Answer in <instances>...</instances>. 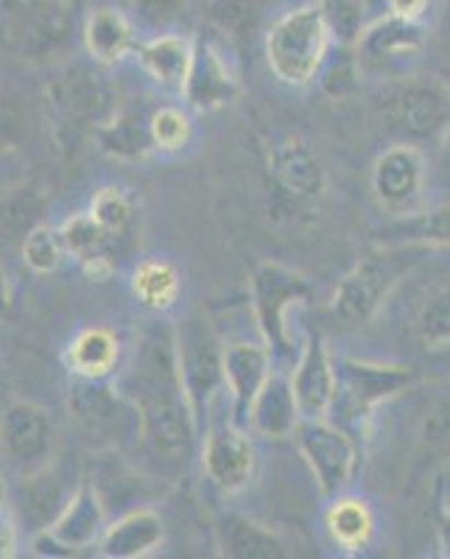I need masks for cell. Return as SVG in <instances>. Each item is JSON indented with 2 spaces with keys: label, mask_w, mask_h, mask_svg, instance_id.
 <instances>
[{
  "label": "cell",
  "mask_w": 450,
  "mask_h": 559,
  "mask_svg": "<svg viewBox=\"0 0 450 559\" xmlns=\"http://www.w3.org/2000/svg\"><path fill=\"white\" fill-rule=\"evenodd\" d=\"M362 64H358V53L355 45H330L328 57H324L322 70H319L317 84L328 98H347L358 82H362Z\"/></svg>",
  "instance_id": "33"
},
{
  "label": "cell",
  "mask_w": 450,
  "mask_h": 559,
  "mask_svg": "<svg viewBox=\"0 0 450 559\" xmlns=\"http://www.w3.org/2000/svg\"><path fill=\"white\" fill-rule=\"evenodd\" d=\"M434 0H387V12L406 20H423Z\"/></svg>",
  "instance_id": "43"
},
{
  "label": "cell",
  "mask_w": 450,
  "mask_h": 559,
  "mask_svg": "<svg viewBox=\"0 0 450 559\" xmlns=\"http://www.w3.org/2000/svg\"><path fill=\"white\" fill-rule=\"evenodd\" d=\"M267 171L280 199L294 207H311L328 191V171L311 143L299 134H283L269 146Z\"/></svg>",
  "instance_id": "14"
},
{
  "label": "cell",
  "mask_w": 450,
  "mask_h": 559,
  "mask_svg": "<svg viewBox=\"0 0 450 559\" xmlns=\"http://www.w3.org/2000/svg\"><path fill=\"white\" fill-rule=\"evenodd\" d=\"M129 286L140 306L163 317L177 306L182 294V274L168 258H146L134 266Z\"/></svg>",
  "instance_id": "30"
},
{
  "label": "cell",
  "mask_w": 450,
  "mask_h": 559,
  "mask_svg": "<svg viewBox=\"0 0 450 559\" xmlns=\"http://www.w3.org/2000/svg\"><path fill=\"white\" fill-rule=\"evenodd\" d=\"M3 501H7V484L0 478V507H3Z\"/></svg>",
  "instance_id": "45"
},
{
  "label": "cell",
  "mask_w": 450,
  "mask_h": 559,
  "mask_svg": "<svg viewBox=\"0 0 450 559\" xmlns=\"http://www.w3.org/2000/svg\"><path fill=\"white\" fill-rule=\"evenodd\" d=\"M70 412L76 417L79 428L93 437H115L123 428V419L138 417L127 394L109 386L107 381H87L73 378L70 386Z\"/></svg>",
  "instance_id": "19"
},
{
  "label": "cell",
  "mask_w": 450,
  "mask_h": 559,
  "mask_svg": "<svg viewBox=\"0 0 450 559\" xmlns=\"http://www.w3.org/2000/svg\"><path fill=\"white\" fill-rule=\"evenodd\" d=\"M0 453L23 478L51 467L57 428L51 414L32 401H17L0 414Z\"/></svg>",
  "instance_id": "11"
},
{
  "label": "cell",
  "mask_w": 450,
  "mask_h": 559,
  "mask_svg": "<svg viewBox=\"0 0 450 559\" xmlns=\"http://www.w3.org/2000/svg\"><path fill=\"white\" fill-rule=\"evenodd\" d=\"M372 193L383 210L394 216L419 213L425 188V154L412 143H394L372 163Z\"/></svg>",
  "instance_id": "15"
},
{
  "label": "cell",
  "mask_w": 450,
  "mask_h": 559,
  "mask_svg": "<svg viewBox=\"0 0 450 559\" xmlns=\"http://www.w3.org/2000/svg\"><path fill=\"white\" fill-rule=\"evenodd\" d=\"M64 364L73 378L109 381L121 367V338L107 328H84L64 349Z\"/></svg>",
  "instance_id": "28"
},
{
  "label": "cell",
  "mask_w": 450,
  "mask_h": 559,
  "mask_svg": "<svg viewBox=\"0 0 450 559\" xmlns=\"http://www.w3.org/2000/svg\"><path fill=\"white\" fill-rule=\"evenodd\" d=\"M165 543V523L159 512L138 507L104 528L98 540V557L104 559H143L159 551Z\"/></svg>",
  "instance_id": "22"
},
{
  "label": "cell",
  "mask_w": 450,
  "mask_h": 559,
  "mask_svg": "<svg viewBox=\"0 0 450 559\" xmlns=\"http://www.w3.org/2000/svg\"><path fill=\"white\" fill-rule=\"evenodd\" d=\"M417 338L425 347H448L450 344V286H442L425 299L414 322Z\"/></svg>",
  "instance_id": "35"
},
{
  "label": "cell",
  "mask_w": 450,
  "mask_h": 559,
  "mask_svg": "<svg viewBox=\"0 0 450 559\" xmlns=\"http://www.w3.org/2000/svg\"><path fill=\"white\" fill-rule=\"evenodd\" d=\"M274 0H208V20L227 43H247L263 26Z\"/></svg>",
  "instance_id": "32"
},
{
  "label": "cell",
  "mask_w": 450,
  "mask_h": 559,
  "mask_svg": "<svg viewBox=\"0 0 450 559\" xmlns=\"http://www.w3.org/2000/svg\"><path fill=\"white\" fill-rule=\"evenodd\" d=\"M274 353L267 342L224 344V389L229 397V412L238 426L247 428L249 408L260 389L274 372Z\"/></svg>",
  "instance_id": "18"
},
{
  "label": "cell",
  "mask_w": 450,
  "mask_h": 559,
  "mask_svg": "<svg viewBox=\"0 0 450 559\" xmlns=\"http://www.w3.org/2000/svg\"><path fill=\"white\" fill-rule=\"evenodd\" d=\"M428 43V28L423 20H406L398 14H383L372 20L355 43L358 64L367 76H403L408 64L417 62Z\"/></svg>",
  "instance_id": "12"
},
{
  "label": "cell",
  "mask_w": 450,
  "mask_h": 559,
  "mask_svg": "<svg viewBox=\"0 0 450 559\" xmlns=\"http://www.w3.org/2000/svg\"><path fill=\"white\" fill-rule=\"evenodd\" d=\"M375 528H378L375 512L364 498L344 496V492L330 498L328 509H324V532L339 551H367L375 540Z\"/></svg>",
  "instance_id": "29"
},
{
  "label": "cell",
  "mask_w": 450,
  "mask_h": 559,
  "mask_svg": "<svg viewBox=\"0 0 450 559\" xmlns=\"http://www.w3.org/2000/svg\"><path fill=\"white\" fill-rule=\"evenodd\" d=\"M378 121L394 143H442L450 134V82L434 73L398 76L378 102Z\"/></svg>",
  "instance_id": "3"
},
{
  "label": "cell",
  "mask_w": 450,
  "mask_h": 559,
  "mask_svg": "<svg viewBox=\"0 0 450 559\" xmlns=\"http://www.w3.org/2000/svg\"><path fill=\"white\" fill-rule=\"evenodd\" d=\"M303 423L297 397H294L292 376H283L274 369L267 386L260 389L249 408L247 428L263 439H286L294 437L297 426Z\"/></svg>",
  "instance_id": "24"
},
{
  "label": "cell",
  "mask_w": 450,
  "mask_h": 559,
  "mask_svg": "<svg viewBox=\"0 0 450 559\" xmlns=\"http://www.w3.org/2000/svg\"><path fill=\"white\" fill-rule=\"evenodd\" d=\"M107 528V507L96 484H79L57 518L34 537L37 557H76L98 546Z\"/></svg>",
  "instance_id": "10"
},
{
  "label": "cell",
  "mask_w": 450,
  "mask_h": 559,
  "mask_svg": "<svg viewBox=\"0 0 450 559\" xmlns=\"http://www.w3.org/2000/svg\"><path fill=\"white\" fill-rule=\"evenodd\" d=\"M294 3H308V0H294Z\"/></svg>",
  "instance_id": "46"
},
{
  "label": "cell",
  "mask_w": 450,
  "mask_h": 559,
  "mask_svg": "<svg viewBox=\"0 0 450 559\" xmlns=\"http://www.w3.org/2000/svg\"><path fill=\"white\" fill-rule=\"evenodd\" d=\"M294 397L303 419H324L336 397V358L319 331L305 333L292 369Z\"/></svg>",
  "instance_id": "17"
},
{
  "label": "cell",
  "mask_w": 450,
  "mask_h": 559,
  "mask_svg": "<svg viewBox=\"0 0 450 559\" xmlns=\"http://www.w3.org/2000/svg\"><path fill=\"white\" fill-rule=\"evenodd\" d=\"M408 247H378L372 254L355 261L333 288L330 313L344 328H362L372 322L398 283L414 269Z\"/></svg>",
  "instance_id": "5"
},
{
  "label": "cell",
  "mask_w": 450,
  "mask_h": 559,
  "mask_svg": "<svg viewBox=\"0 0 450 559\" xmlns=\"http://www.w3.org/2000/svg\"><path fill=\"white\" fill-rule=\"evenodd\" d=\"M9 308H12V283H9V274L0 269V322L9 317Z\"/></svg>",
  "instance_id": "44"
},
{
  "label": "cell",
  "mask_w": 450,
  "mask_h": 559,
  "mask_svg": "<svg viewBox=\"0 0 450 559\" xmlns=\"http://www.w3.org/2000/svg\"><path fill=\"white\" fill-rule=\"evenodd\" d=\"M249 288L260 342L269 344L274 358H292L297 349L292 336V313L311 299V280L286 263L263 261L254 266Z\"/></svg>",
  "instance_id": "6"
},
{
  "label": "cell",
  "mask_w": 450,
  "mask_h": 559,
  "mask_svg": "<svg viewBox=\"0 0 450 559\" xmlns=\"http://www.w3.org/2000/svg\"><path fill=\"white\" fill-rule=\"evenodd\" d=\"M414 381V372L400 364H372L358 358H336V397L328 419L353 433L367 437L369 423L383 403L394 401Z\"/></svg>",
  "instance_id": "4"
},
{
  "label": "cell",
  "mask_w": 450,
  "mask_h": 559,
  "mask_svg": "<svg viewBox=\"0 0 450 559\" xmlns=\"http://www.w3.org/2000/svg\"><path fill=\"white\" fill-rule=\"evenodd\" d=\"M48 109L59 143H76L82 134L98 132L109 115L115 112L107 84L90 70L64 64L45 87Z\"/></svg>",
  "instance_id": "7"
},
{
  "label": "cell",
  "mask_w": 450,
  "mask_h": 559,
  "mask_svg": "<svg viewBox=\"0 0 450 559\" xmlns=\"http://www.w3.org/2000/svg\"><path fill=\"white\" fill-rule=\"evenodd\" d=\"M333 43L355 45L367 28V3L364 0H319Z\"/></svg>",
  "instance_id": "37"
},
{
  "label": "cell",
  "mask_w": 450,
  "mask_h": 559,
  "mask_svg": "<svg viewBox=\"0 0 450 559\" xmlns=\"http://www.w3.org/2000/svg\"><path fill=\"white\" fill-rule=\"evenodd\" d=\"M134 17L143 23V26H171L188 9V0H132Z\"/></svg>",
  "instance_id": "41"
},
{
  "label": "cell",
  "mask_w": 450,
  "mask_h": 559,
  "mask_svg": "<svg viewBox=\"0 0 450 559\" xmlns=\"http://www.w3.org/2000/svg\"><path fill=\"white\" fill-rule=\"evenodd\" d=\"M378 247H437L450 249V207L414 213L400 218L392 227H383L375 236Z\"/></svg>",
  "instance_id": "31"
},
{
  "label": "cell",
  "mask_w": 450,
  "mask_h": 559,
  "mask_svg": "<svg viewBox=\"0 0 450 559\" xmlns=\"http://www.w3.org/2000/svg\"><path fill=\"white\" fill-rule=\"evenodd\" d=\"M64 254L68 252H64L62 233L54 227H45V224L34 227L26 241H23V261L37 274L57 272Z\"/></svg>",
  "instance_id": "38"
},
{
  "label": "cell",
  "mask_w": 450,
  "mask_h": 559,
  "mask_svg": "<svg viewBox=\"0 0 450 559\" xmlns=\"http://www.w3.org/2000/svg\"><path fill=\"white\" fill-rule=\"evenodd\" d=\"M152 143L154 152L177 154L191 146L193 140V118L185 107L177 104H159L152 109Z\"/></svg>",
  "instance_id": "34"
},
{
  "label": "cell",
  "mask_w": 450,
  "mask_h": 559,
  "mask_svg": "<svg viewBox=\"0 0 450 559\" xmlns=\"http://www.w3.org/2000/svg\"><path fill=\"white\" fill-rule=\"evenodd\" d=\"M152 109L146 107H121L109 115L98 127V148L121 163H138L154 152L152 143Z\"/></svg>",
  "instance_id": "26"
},
{
  "label": "cell",
  "mask_w": 450,
  "mask_h": 559,
  "mask_svg": "<svg viewBox=\"0 0 450 559\" xmlns=\"http://www.w3.org/2000/svg\"><path fill=\"white\" fill-rule=\"evenodd\" d=\"M297 451L308 464L313 481L324 498H333L353 484L358 473V439L333 419H303L294 431Z\"/></svg>",
  "instance_id": "9"
},
{
  "label": "cell",
  "mask_w": 450,
  "mask_h": 559,
  "mask_svg": "<svg viewBox=\"0 0 450 559\" xmlns=\"http://www.w3.org/2000/svg\"><path fill=\"white\" fill-rule=\"evenodd\" d=\"M177 328V353L182 381L197 417H208L224 389V344L204 313H191Z\"/></svg>",
  "instance_id": "8"
},
{
  "label": "cell",
  "mask_w": 450,
  "mask_h": 559,
  "mask_svg": "<svg viewBox=\"0 0 450 559\" xmlns=\"http://www.w3.org/2000/svg\"><path fill=\"white\" fill-rule=\"evenodd\" d=\"M121 392L138 414V437L157 462L188 471L199 445V423L182 381L177 328L149 322L134 342Z\"/></svg>",
  "instance_id": "1"
},
{
  "label": "cell",
  "mask_w": 450,
  "mask_h": 559,
  "mask_svg": "<svg viewBox=\"0 0 450 559\" xmlns=\"http://www.w3.org/2000/svg\"><path fill=\"white\" fill-rule=\"evenodd\" d=\"M241 93V76L227 45L216 37L197 39L191 76L182 90V102L197 112H216L227 107Z\"/></svg>",
  "instance_id": "16"
},
{
  "label": "cell",
  "mask_w": 450,
  "mask_h": 559,
  "mask_svg": "<svg viewBox=\"0 0 450 559\" xmlns=\"http://www.w3.org/2000/svg\"><path fill=\"white\" fill-rule=\"evenodd\" d=\"M419 437L428 451L450 459V394H442L428 406L423 423H419Z\"/></svg>",
  "instance_id": "39"
},
{
  "label": "cell",
  "mask_w": 450,
  "mask_h": 559,
  "mask_svg": "<svg viewBox=\"0 0 450 559\" xmlns=\"http://www.w3.org/2000/svg\"><path fill=\"white\" fill-rule=\"evenodd\" d=\"M216 548L229 559H280L286 557V543L272 528L260 526L241 512H222L216 518Z\"/></svg>",
  "instance_id": "25"
},
{
  "label": "cell",
  "mask_w": 450,
  "mask_h": 559,
  "mask_svg": "<svg viewBox=\"0 0 450 559\" xmlns=\"http://www.w3.org/2000/svg\"><path fill=\"white\" fill-rule=\"evenodd\" d=\"M193 51H197V43H191V39L182 37V34L163 32L138 43L134 59H138L140 70H143L159 90L182 96L188 76H191Z\"/></svg>",
  "instance_id": "21"
},
{
  "label": "cell",
  "mask_w": 450,
  "mask_h": 559,
  "mask_svg": "<svg viewBox=\"0 0 450 559\" xmlns=\"http://www.w3.org/2000/svg\"><path fill=\"white\" fill-rule=\"evenodd\" d=\"M330 45H333V34H330L322 7L313 0L294 3L292 9L280 12L263 34V51H267L272 76L294 90L317 84Z\"/></svg>",
  "instance_id": "2"
},
{
  "label": "cell",
  "mask_w": 450,
  "mask_h": 559,
  "mask_svg": "<svg viewBox=\"0 0 450 559\" xmlns=\"http://www.w3.org/2000/svg\"><path fill=\"white\" fill-rule=\"evenodd\" d=\"M59 233H62L64 252L82 266L87 277L107 280L115 272V243H118V238L90 216V210L64 218Z\"/></svg>",
  "instance_id": "23"
},
{
  "label": "cell",
  "mask_w": 450,
  "mask_h": 559,
  "mask_svg": "<svg viewBox=\"0 0 450 559\" xmlns=\"http://www.w3.org/2000/svg\"><path fill=\"white\" fill-rule=\"evenodd\" d=\"M254 464L258 456L247 428L238 426L233 417H218L216 412H210L202 442V467L208 481L227 496H235L252 481Z\"/></svg>",
  "instance_id": "13"
},
{
  "label": "cell",
  "mask_w": 450,
  "mask_h": 559,
  "mask_svg": "<svg viewBox=\"0 0 450 559\" xmlns=\"http://www.w3.org/2000/svg\"><path fill=\"white\" fill-rule=\"evenodd\" d=\"M73 28L76 17L64 0H37L23 14V28H20L23 53L39 62H48L51 57L62 59V53H68L73 45Z\"/></svg>",
  "instance_id": "20"
},
{
  "label": "cell",
  "mask_w": 450,
  "mask_h": 559,
  "mask_svg": "<svg viewBox=\"0 0 450 559\" xmlns=\"http://www.w3.org/2000/svg\"><path fill=\"white\" fill-rule=\"evenodd\" d=\"M82 43L90 59L104 64V68L123 62L138 48L132 20L115 7H98L96 12L87 14L82 28Z\"/></svg>",
  "instance_id": "27"
},
{
  "label": "cell",
  "mask_w": 450,
  "mask_h": 559,
  "mask_svg": "<svg viewBox=\"0 0 450 559\" xmlns=\"http://www.w3.org/2000/svg\"><path fill=\"white\" fill-rule=\"evenodd\" d=\"M431 521L434 532H437V543L442 557L450 559V467L434 476L431 487Z\"/></svg>",
  "instance_id": "40"
},
{
  "label": "cell",
  "mask_w": 450,
  "mask_h": 559,
  "mask_svg": "<svg viewBox=\"0 0 450 559\" xmlns=\"http://www.w3.org/2000/svg\"><path fill=\"white\" fill-rule=\"evenodd\" d=\"M90 216L96 218L104 229H109L115 238H121L127 236V229L134 222V202L123 188L107 185L90 202Z\"/></svg>",
  "instance_id": "36"
},
{
  "label": "cell",
  "mask_w": 450,
  "mask_h": 559,
  "mask_svg": "<svg viewBox=\"0 0 450 559\" xmlns=\"http://www.w3.org/2000/svg\"><path fill=\"white\" fill-rule=\"evenodd\" d=\"M17 548V523L0 507V559H12Z\"/></svg>",
  "instance_id": "42"
}]
</instances>
